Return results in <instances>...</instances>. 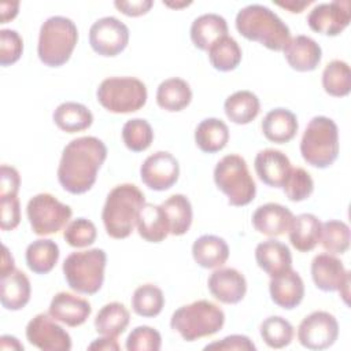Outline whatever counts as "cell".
<instances>
[{"instance_id":"ee69618b","label":"cell","mask_w":351,"mask_h":351,"mask_svg":"<svg viewBox=\"0 0 351 351\" xmlns=\"http://www.w3.org/2000/svg\"><path fill=\"white\" fill-rule=\"evenodd\" d=\"M282 189L291 202H302L313 193L314 181L304 169L292 167L282 185Z\"/></svg>"},{"instance_id":"1f68e13d","label":"cell","mask_w":351,"mask_h":351,"mask_svg":"<svg viewBox=\"0 0 351 351\" xmlns=\"http://www.w3.org/2000/svg\"><path fill=\"white\" fill-rule=\"evenodd\" d=\"M229 141V128L218 118H206L195 129L196 145L207 154H214L226 147Z\"/></svg>"},{"instance_id":"836d02e7","label":"cell","mask_w":351,"mask_h":351,"mask_svg":"<svg viewBox=\"0 0 351 351\" xmlns=\"http://www.w3.org/2000/svg\"><path fill=\"white\" fill-rule=\"evenodd\" d=\"M160 207L169 223V232L173 236L185 234L192 223V204L185 195L176 193L167 197Z\"/></svg>"},{"instance_id":"9c48e42d","label":"cell","mask_w":351,"mask_h":351,"mask_svg":"<svg viewBox=\"0 0 351 351\" xmlns=\"http://www.w3.org/2000/svg\"><path fill=\"white\" fill-rule=\"evenodd\" d=\"M97 101L114 114H129L143 108L147 103V88L136 77H108L96 90Z\"/></svg>"},{"instance_id":"f5cc1de1","label":"cell","mask_w":351,"mask_h":351,"mask_svg":"<svg viewBox=\"0 0 351 351\" xmlns=\"http://www.w3.org/2000/svg\"><path fill=\"white\" fill-rule=\"evenodd\" d=\"M19 3L18 1H3L0 5L1 10V23H7L8 21L14 19L18 14Z\"/></svg>"},{"instance_id":"484cf974","label":"cell","mask_w":351,"mask_h":351,"mask_svg":"<svg viewBox=\"0 0 351 351\" xmlns=\"http://www.w3.org/2000/svg\"><path fill=\"white\" fill-rule=\"evenodd\" d=\"M298 118L288 108L270 110L262 121V132L269 141L284 144L291 141L298 132Z\"/></svg>"},{"instance_id":"30bf717a","label":"cell","mask_w":351,"mask_h":351,"mask_svg":"<svg viewBox=\"0 0 351 351\" xmlns=\"http://www.w3.org/2000/svg\"><path fill=\"white\" fill-rule=\"evenodd\" d=\"M26 214L33 233L48 236L66 228L73 210L70 206L59 202L53 195L44 192L34 195L27 202Z\"/></svg>"},{"instance_id":"ac0fdd59","label":"cell","mask_w":351,"mask_h":351,"mask_svg":"<svg viewBox=\"0 0 351 351\" xmlns=\"http://www.w3.org/2000/svg\"><path fill=\"white\" fill-rule=\"evenodd\" d=\"M90 313V303L70 292H58L52 298L48 308V314L53 319L70 328L82 325L89 318Z\"/></svg>"},{"instance_id":"d590c367","label":"cell","mask_w":351,"mask_h":351,"mask_svg":"<svg viewBox=\"0 0 351 351\" xmlns=\"http://www.w3.org/2000/svg\"><path fill=\"white\" fill-rule=\"evenodd\" d=\"M129 321V310L119 302H111L99 310L95 318V328L101 336L117 337L125 332Z\"/></svg>"},{"instance_id":"d4e9b609","label":"cell","mask_w":351,"mask_h":351,"mask_svg":"<svg viewBox=\"0 0 351 351\" xmlns=\"http://www.w3.org/2000/svg\"><path fill=\"white\" fill-rule=\"evenodd\" d=\"M225 36H228V23L218 14H203L191 25V40L202 51H208L214 43Z\"/></svg>"},{"instance_id":"9a60e30c","label":"cell","mask_w":351,"mask_h":351,"mask_svg":"<svg viewBox=\"0 0 351 351\" xmlns=\"http://www.w3.org/2000/svg\"><path fill=\"white\" fill-rule=\"evenodd\" d=\"M351 21V4L348 0H335L321 3L313 7L307 15V23L311 30L325 34H340Z\"/></svg>"},{"instance_id":"4dcf8cb0","label":"cell","mask_w":351,"mask_h":351,"mask_svg":"<svg viewBox=\"0 0 351 351\" xmlns=\"http://www.w3.org/2000/svg\"><path fill=\"white\" fill-rule=\"evenodd\" d=\"M55 125L67 133H77L88 129L93 122V114L90 110L77 101H64L59 104L53 111Z\"/></svg>"},{"instance_id":"8992f818","label":"cell","mask_w":351,"mask_h":351,"mask_svg":"<svg viewBox=\"0 0 351 351\" xmlns=\"http://www.w3.org/2000/svg\"><path fill=\"white\" fill-rule=\"evenodd\" d=\"M300 154L313 167H329L339 155V129L335 121L325 115L314 117L302 136Z\"/></svg>"},{"instance_id":"44dd1931","label":"cell","mask_w":351,"mask_h":351,"mask_svg":"<svg viewBox=\"0 0 351 351\" xmlns=\"http://www.w3.org/2000/svg\"><path fill=\"white\" fill-rule=\"evenodd\" d=\"M293 221L292 211L278 203L259 206L252 214V225L262 234L276 237L289 230Z\"/></svg>"},{"instance_id":"7402d4cb","label":"cell","mask_w":351,"mask_h":351,"mask_svg":"<svg viewBox=\"0 0 351 351\" xmlns=\"http://www.w3.org/2000/svg\"><path fill=\"white\" fill-rule=\"evenodd\" d=\"M270 298L281 308L292 310L299 306L304 298V284L295 270H288L280 276L270 277Z\"/></svg>"},{"instance_id":"f907efd6","label":"cell","mask_w":351,"mask_h":351,"mask_svg":"<svg viewBox=\"0 0 351 351\" xmlns=\"http://www.w3.org/2000/svg\"><path fill=\"white\" fill-rule=\"evenodd\" d=\"M114 5L128 16H140L147 14L154 5L152 0H132V1H119L115 0Z\"/></svg>"},{"instance_id":"ab89813d","label":"cell","mask_w":351,"mask_h":351,"mask_svg":"<svg viewBox=\"0 0 351 351\" xmlns=\"http://www.w3.org/2000/svg\"><path fill=\"white\" fill-rule=\"evenodd\" d=\"M263 341L270 348H284L293 339V326L280 315H271L262 321L259 328Z\"/></svg>"},{"instance_id":"2e32d148","label":"cell","mask_w":351,"mask_h":351,"mask_svg":"<svg viewBox=\"0 0 351 351\" xmlns=\"http://www.w3.org/2000/svg\"><path fill=\"white\" fill-rule=\"evenodd\" d=\"M180 176L178 160L167 151H158L149 155L140 167L141 181L154 191L171 188Z\"/></svg>"},{"instance_id":"d6a6232c","label":"cell","mask_w":351,"mask_h":351,"mask_svg":"<svg viewBox=\"0 0 351 351\" xmlns=\"http://www.w3.org/2000/svg\"><path fill=\"white\" fill-rule=\"evenodd\" d=\"M223 110L233 123L247 125L258 117L261 103L258 96L251 90H237L226 97Z\"/></svg>"},{"instance_id":"7a4b0ae2","label":"cell","mask_w":351,"mask_h":351,"mask_svg":"<svg viewBox=\"0 0 351 351\" xmlns=\"http://www.w3.org/2000/svg\"><path fill=\"white\" fill-rule=\"evenodd\" d=\"M236 29L247 40L256 41L271 51H282L291 38L282 19L262 4H248L236 15Z\"/></svg>"},{"instance_id":"ffe728a7","label":"cell","mask_w":351,"mask_h":351,"mask_svg":"<svg viewBox=\"0 0 351 351\" xmlns=\"http://www.w3.org/2000/svg\"><path fill=\"white\" fill-rule=\"evenodd\" d=\"M282 51L288 64L296 71L315 70L322 58V49L319 44L304 34L289 38Z\"/></svg>"},{"instance_id":"681fc988","label":"cell","mask_w":351,"mask_h":351,"mask_svg":"<svg viewBox=\"0 0 351 351\" xmlns=\"http://www.w3.org/2000/svg\"><path fill=\"white\" fill-rule=\"evenodd\" d=\"M21 185V177L15 167L1 165L0 169V199L16 196Z\"/></svg>"},{"instance_id":"8fae6325","label":"cell","mask_w":351,"mask_h":351,"mask_svg":"<svg viewBox=\"0 0 351 351\" xmlns=\"http://www.w3.org/2000/svg\"><path fill=\"white\" fill-rule=\"evenodd\" d=\"M337 336V319L328 311H313L302 319L298 328V340L308 350L329 348L335 344Z\"/></svg>"},{"instance_id":"4fadbf2b","label":"cell","mask_w":351,"mask_h":351,"mask_svg":"<svg viewBox=\"0 0 351 351\" xmlns=\"http://www.w3.org/2000/svg\"><path fill=\"white\" fill-rule=\"evenodd\" d=\"M311 277L315 287L324 292L339 291L343 300L348 303L350 271L343 262L329 252L318 254L311 261Z\"/></svg>"},{"instance_id":"60d3db41","label":"cell","mask_w":351,"mask_h":351,"mask_svg":"<svg viewBox=\"0 0 351 351\" xmlns=\"http://www.w3.org/2000/svg\"><path fill=\"white\" fill-rule=\"evenodd\" d=\"M319 241L332 255L344 254L350 247V228L346 222L329 219L321 226Z\"/></svg>"},{"instance_id":"c3c4849f","label":"cell","mask_w":351,"mask_h":351,"mask_svg":"<svg viewBox=\"0 0 351 351\" xmlns=\"http://www.w3.org/2000/svg\"><path fill=\"white\" fill-rule=\"evenodd\" d=\"M204 350H236V351H255L256 347L248 336L244 335H230L219 341L210 343Z\"/></svg>"},{"instance_id":"7c38bea8","label":"cell","mask_w":351,"mask_h":351,"mask_svg":"<svg viewBox=\"0 0 351 351\" xmlns=\"http://www.w3.org/2000/svg\"><path fill=\"white\" fill-rule=\"evenodd\" d=\"M129 43V29L115 16H103L89 29V44L101 56H117Z\"/></svg>"},{"instance_id":"e0dca14e","label":"cell","mask_w":351,"mask_h":351,"mask_svg":"<svg viewBox=\"0 0 351 351\" xmlns=\"http://www.w3.org/2000/svg\"><path fill=\"white\" fill-rule=\"evenodd\" d=\"M211 295L225 304H236L245 296L247 280L233 267H219L214 270L207 281Z\"/></svg>"},{"instance_id":"bcb514c9","label":"cell","mask_w":351,"mask_h":351,"mask_svg":"<svg viewBox=\"0 0 351 351\" xmlns=\"http://www.w3.org/2000/svg\"><path fill=\"white\" fill-rule=\"evenodd\" d=\"M23 52V40L16 30H0V64L7 67L19 60Z\"/></svg>"},{"instance_id":"d6986e66","label":"cell","mask_w":351,"mask_h":351,"mask_svg":"<svg viewBox=\"0 0 351 351\" xmlns=\"http://www.w3.org/2000/svg\"><path fill=\"white\" fill-rule=\"evenodd\" d=\"M254 167L259 180L273 188H282L292 166L289 158L278 149L266 148L256 154Z\"/></svg>"},{"instance_id":"6f0895ef","label":"cell","mask_w":351,"mask_h":351,"mask_svg":"<svg viewBox=\"0 0 351 351\" xmlns=\"http://www.w3.org/2000/svg\"><path fill=\"white\" fill-rule=\"evenodd\" d=\"M163 4H166V5H169V7H176V8H178V7L189 5V4H191V1H182V3H170V1H163Z\"/></svg>"},{"instance_id":"5bb4252c","label":"cell","mask_w":351,"mask_h":351,"mask_svg":"<svg viewBox=\"0 0 351 351\" xmlns=\"http://www.w3.org/2000/svg\"><path fill=\"white\" fill-rule=\"evenodd\" d=\"M27 341L43 351L71 350L70 335L49 314L40 313L26 325Z\"/></svg>"},{"instance_id":"e575fe53","label":"cell","mask_w":351,"mask_h":351,"mask_svg":"<svg viewBox=\"0 0 351 351\" xmlns=\"http://www.w3.org/2000/svg\"><path fill=\"white\" fill-rule=\"evenodd\" d=\"M59 245L51 239H38L26 248V265L36 274L49 273L59 259Z\"/></svg>"},{"instance_id":"4316f807","label":"cell","mask_w":351,"mask_h":351,"mask_svg":"<svg viewBox=\"0 0 351 351\" xmlns=\"http://www.w3.org/2000/svg\"><path fill=\"white\" fill-rule=\"evenodd\" d=\"M192 256L204 269L221 267L229 258V245L219 236L203 234L192 244Z\"/></svg>"},{"instance_id":"603a6c76","label":"cell","mask_w":351,"mask_h":351,"mask_svg":"<svg viewBox=\"0 0 351 351\" xmlns=\"http://www.w3.org/2000/svg\"><path fill=\"white\" fill-rule=\"evenodd\" d=\"M258 266L270 277L280 276L292 269V255L289 247L276 239L259 243L255 248Z\"/></svg>"},{"instance_id":"83f0119b","label":"cell","mask_w":351,"mask_h":351,"mask_svg":"<svg viewBox=\"0 0 351 351\" xmlns=\"http://www.w3.org/2000/svg\"><path fill=\"white\" fill-rule=\"evenodd\" d=\"M321 221L310 213L293 217L289 233V241L300 252H308L315 248L321 237Z\"/></svg>"},{"instance_id":"52a82bcc","label":"cell","mask_w":351,"mask_h":351,"mask_svg":"<svg viewBox=\"0 0 351 351\" xmlns=\"http://www.w3.org/2000/svg\"><path fill=\"white\" fill-rule=\"evenodd\" d=\"M106 262L107 255L101 248L75 251L64 259L62 270L73 291L93 295L103 285Z\"/></svg>"},{"instance_id":"8d00e7d4","label":"cell","mask_w":351,"mask_h":351,"mask_svg":"<svg viewBox=\"0 0 351 351\" xmlns=\"http://www.w3.org/2000/svg\"><path fill=\"white\" fill-rule=\"evenodd\" d=\"M241 56H243V52L240 45L230 36H225L219 38L208 49L210 63L218 71L234 70L240 64Z\"/></svg>"},{"instance_id":"11a10c76","label":"cell","mask_w":351,"mask_h":351,"mask_svg":"<svg viewBox=\"0 0 351 351\" xmlns=\"http://www.w3.org/2000/svg\"><path fill=\"white\" fill-rule=\"evenodd\" d=\"M313 1L311 0H307V1H295V0H288V1H277L276 4L282 7V8H287L288 11L293 12V14H299L302 12L306 7H308Z\"/></svg>"},{"instance_id":"ba28073f","label":"cell","mask_w":351,"mask_h":351,"mask_svg":"<svg viewBox=\"0 0 351 351\" xmlns=\"http://www.w3.org/2000/svg\"><path fill=\"white\" fill-rule=\"evenodd\" d=\"M214 182L228 196L230 206H247L254 200L256 193V185L247 162L237 154L226 155L215 165Z\"/></svg>"},{"instance_id":"f35d334b","label":"cell","mask_w":351,"mask_h":351,"mask_svg":"<svg viewBox=\"0 0 351 351\" xmlns=\"http://www.w3.org/2000/svg\"><path fill=\"white\" fill-rule=\"evenodd\" d=\"M165 306V296L159 287L154 284H143L137 287L132 296L133 311L145 318L156 317Z\"/></svg>"},{"instance_id":"3957f363","label":"cell","mask_w":351,"mask_h":351,"mask_svg":"<svg viewBox=\"0 0 351 351\" xmlns=\"http://www.w3.org/2000/svg\"><path fill=\"white\" fill-rule=\"evenodd\" d=\"M144 204V193L134 184L114 186L107 195L101 211L107 234L112 239H126L130 236Z\"/></svg>"},{"instance_id":"277c9868","label":"cell","mask_w":351,"mask_h":351,"mask_svg":"<svg viewBox=\"0 0 351 351\" xmlns=\"http://www.w3.org/2000/svg\"><path fill=\"white\" fill-rule=\"evenodd\" d=\"M223 324V310L204 299L178 307L170 319L171 329L178 332L185 341H195L211 336L219 332Z\"/></svg>"},{"instance_id":"5b68a950","label":"cell","mask_w":351,"mask_h":351,"mask_svg":"<svg viewBox=\"0 0 351 351\" xmlns=\"http://www.w3.org/2000/svg\"><path fill=\"white\" fill-rule=\"evenodd\" d=\"M77 41L78 30L70 18L49 16L40 27L38 58L48 67H60L70 59Z\"/></svg>"},{"instance_id":"816d5d0a","label":"cell","mask_w":351,"mask_h":351,"mask_svg":"<svg viewBox=\"0 0 351 351\" xmlns=\"http://www.w3.org/2000/svg\"><path fill=\"white\" fill-rule=\"evenodd\" d=\"M88 350L93 351H118L121 350L118 341L115 340V337H111V336H103L100 339H96L93 340L89 346H88Z\"/></svg>"},{"instance_id":"cb8c5ba5","label":"cell","mask_w":351,"mask_h":351,"mask_svg":"<svg viewBox=\"0 0 351 351\" xmlns=\"http://www.w3.org/2000/svg\"><path fill=\"white\" fill-rule=\"evenodd\" d=\"M32 287L27 276L22 270H12L0 280V302L7 310L23 308L30 300Z\"/></svg>"},{"instance_id":"db71d44e","label":"cell","mask_w":351,"mask_h":351,"mask_svg":"<svg viewBox=\"0 0 351 351\" xmlns=\"http://www.w3.org/2000/svg\"><path fill=\"white\" fill-rule=\"evenodd\" d=\"M12 270H15V265H14V258L11 255V252L8 251L7 245H3V256H1V269H0V277L7 276L8 273H11Z\"/></svg>"},{"instance_id":"9f6ffc18","label":"cell","mask_w":351,"mask_h":351,"mask_svg":"<svg viewBox=\"0 0 351 351\" xmlns=\"http://www.w3.org/2000/svg\"><path fill=\"white\" fill-rule=\"evenodd\" d=\"M0 348L1 350H23V344L19 340L10 335H3L0 337Z\"/></svg>"},{"instance_id":"f546056e","label":"cell","mask_w":351,"mask_h":351,"mask_svg":"<svg viewBox=\"0 0 351 351\" xmlns=\"http://www.w3.org/2000/svg\"><path fill=\"white\" fill-rule=\"evenodd\" d=\"M192 90L189 84L178 77H171L162 81L156 89V103L160 108L177 112L189 106Z\"/></svg>"},{"instance_id":"7bdbcfd3","label":"cell","mask_w":351,"mask_h":351,"mask_svg":"<svg viewBox=\"0 0 351 351\" xmlns=\"http://www.w3.org/2000/svg\"><path fill=\"white\" fill-rule=\"evenodd\" d=\"M96 236L97 230L95 223L90 219L82 217L70 221L63 230V239L69 245L74 248H84L92 245L96 240Z\"/></svg>"},{"instance_id":"7dc6e473","label":"cell","mask_w":351,"mask_h":351,"mask_svg":"<svg viewBox=\"0 0 351 351\" xmlns=\"http://www.w3.org/2000/svg\"><path fill=\"white\" fill-rule=\"evenodd\" d=\"M0 226L3 230H12L19 225L21 221V206L16 196L0 199Z\"/></svg>"},{"instance_id":"6da1fadb","label":"cell","mask_w":351,"mask_h":351,"mask_svg":"<svg viewBox=\"0 0 351 351\" xmlns=\"http://www.w3.org/2000/svg\"><path fill=\"white\" fill-rule=\"evenodd\" d=\"M107 158L106 144L95 136L71 140L62 152L58 180L73 195L88 192L96 182L97 171Z\"/></svg>"},{"instance_id":"f6af8a7d","label":"cell","mask_w":351,"mask_h":351,"mask_svg":"<svg viewBox=\"0 0 351 351\" xmlns=\"http://www.w3.org/2000/svg\"><path fill=\"white\" fill-rule=\"evenodd\" d=\"M125 347L128 351H158L162 347V337L156 329L141 325L129 333Z\"/></svg>"},{"instance_id":"b9f144b4","label":"cell","mask_w":351,"mask_h":351,"mask_svg":"<svg viewBox=\"0 0 351 351\" xmlns=\"http://www.w3.org/2000/svg\"><path fill=\"white\" fill-rule=\"evenodd\" d=\"M122 140L128 149L141 152L151 145L154 140V130L148 121L143 118H133L125 122L122 128Z\"/></svg>"},{"instance_id":"74e56055","label":"cell","mask_w":351,"mask_h":351,"mask_svg":"<svg viewBox=\"0 0 351 351\" xmlns=\"http://www.w3.org/2000/svg\"><path fill=\"white\" fill-rule=\"evenodd\" d=\"M322 86L324 90L330 96H347L351 90L350 66L340 59L329 62L322 71Z\"/></svg>"},{"instance_id":"f1b7e54d","label":"cell","mask_w":351,"mask_h":351,"mask_svg":"<svg viewBox=\"0 0 351 351\" xmlns=\"http://www.w3.org/2000/svg\"><path fill=\"white\" fill-rule=\"evenodd\" d=\"M136 226L140 237L149 243H160L170 234L169 223L160 204L145 203L140 210Z\"/></svg>"}]
</instances>
